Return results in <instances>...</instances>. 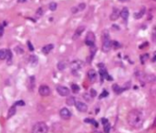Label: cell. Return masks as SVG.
Segmentation results:
<instances>
[{
	"label": "cell",
	"instance_id": "1",
	"mask_svg": "<svg viewBox=\"0 0 156 133\" xmlns=\"http://www.w3.org/2000/svg\"><path fill=\"white\" fill-rule=\"evenodd\" d=\"M127 121L129 125L133 128H141L144 122L142 112L138 110H131L127 116Z\"/></svg>",
	"mask_w": 156,
	"mask_h": 133
},
{
	"label": "cell",
	"instance_id": "2",
	"mask_svg": "<svg viewBox=\"0 0 156 133\" xmlns=\"http://www.w3.org/2000/svg\"><path fill=\"white\" fill-rule=\"evenodd\" d=\"M48 127L45 122L39 121L37 122L32 128V133H47Z\"/></svg>",
	"mask_w": 156,
	"mask_h": 133
},
{
	"label": "cell",
	"instance_id": "3",
	"mask_svg": "<svg viewBox=\"0 0 156 133\" xmlns=\"http://www.w3.org/2000/svg\"><path fill=\"white\" fill-rule=\"evenodd\" d=\"M111 41L110 39V36L109 33L106 32L103 36V38H102V50L104 52H108L111 49Z\"/></svg>",
	"mask_w": 156,
	"mask_h": 133
},
{
	"label": "cell",
	"instance_id": "4",
	"mask_svg": "<svg viewBox=\"0 0 156 133\" xmlns=\"http://www.w3.org/2000/svg\"><path fill=\"white\" fill-rule=\"evenodd\" d=\"M85 44L89 46H94L95 44V35L93 32H89L85 38Z\"/></svg>",
	"mask_w": 156,
	"mask_h": 133
},
{
	"label": "cell",
	"instance_id": "5",
	"mask_svg": "<svg viewBox=\"0 0 156 133\" xmlns=\"http://www.w3.org/2000/svg\"><path fill=\"white\" fill-rule=\"evenodd\" d=\"M82 67H83V62H82L81 60H79V59L73 61L72 63L70 64V69H72L73 73H75L78 70H80Z\"/></svg>",
	"mask_w": 156,
	"mask_h": 133
},
{
	"label": "cell",
	"instance_id": "6",
	"mask_svg": "<svg viewBox=\"0 0 156 133\" xmlns=\"http://www.w3.org/2000/svg\"><path fill=\"white\" fill-rule=\"evenodd\" d=\"M38 93L40 94L42 97H47V96L50 95L51 90H50V88H49L48 86H47V85H42V86H40L39 88H38Z\"/></svg>",
	"mask_w": 156,
	"mask_h": 133
},
{
	"label": "cell",
	"instance_id": "7",
	"mask_svg": "<svg viewBox=\"0 0 156 133\" xmlns=\"http://www.w3.org/2000/svg\"><path fill=\"white\" fill-rule=\"evenodd\" d=\"M59 116H60V118H61L62 119L67 120V119H70V117H71V112H70L67 108H63V109H61L60 111H59Z\"/></svg>",
	"mask_w": 156,
	"mask_h": 133
},
{
	"label": "cell",
	"instance_id": "8",
	"mask_svg": "<svg viewBox=\"0 0 156 133\" xmlns=\"http://www.w3.org/2000/svg\"><path fill=\"white\" fill-rule=\"evenodd\" d=\"M57 91L62 97H68L69 95V89L65 86H58L57 87Z\"/></svg>",
	"mask_w": 156,
	"mask_h": 133
},
{
	"label": "cell",
	"instance_id": "9",
	"mask_svg": "<svg viewBox=\"0 0 156 133\" xmlns=\"http://www.w3.org/2000/svg\"><path fill=\"white\" fill-rule=\"evenodd\" d=\"M75 106L77 108V110H79L80 112H87V110H88V106L85 103L81 102V101L75 102Z\"/></svg>",
	"mask_w": 156,
	"mask_h": 133
},
{
	"label": "cell",
	"instance_id": "10",
	"mask_svg": "<svg viewBox=\"0 0 156 133\" xmlns=\"http://www.w3.org/2000/svg\"><path fill=\"white\" fill-rule=\"evenodd\" d=\"M119 17H120V10L117 7H114L112 12H111V14H110V20L115 21V20H117L119 18Z\"/></svg>",
	"mask_w": 156,
	"mask_h": 133
},
{
	"label": "cell",
	"instance_id": "11",
	"mask_svg": "<svg viewBox=\"0 0 156 133\" xmlns=\"http://www.w3.org/2000/svg\"><path fill=\"white\" fill-rule=\"evenodd\" d=\"M129 14H130V12H129V9H128V7H123L122 8V10L120 12V16H121V18L124 20V21H126L129 18Z\"/></svg>",
	"mask_w": 156,
	"mask_h": 133
},
{
	"label": "cell",
	"instance_id": "12",
	"mask_svg": "<svg viewBox=\"0 0 156 133\" xmlns=\"http://www.w3.org/2000/svg\"><path fill=\"white\" fill-rule=\"evenodd\" d=\"M88 77H89L90 80L94 82V81L96 80V78H97V72H96V70L95 69L89 70V72H88Z\"/></svg>",
	"mask_w": 156,
	"mask_h": 133
},
{
	"label": "cell",
	"instance_id": "13",
	"mask_svg": "<svg viewBox=\"0 0 156 133\" xmlns=\"http://www.w3.org/2000/svg\"><path fill=\"white\" fill-rule=\"evenodd\" d=\"M53 48H54V45L53 44H48V45H47L42 48V52L44 54H48Z\"/></svg>",
	"mask_w": 156,
	"mask_h": 133
},
{
	"label": "cell",
	"instance_id": "14",
	"mask_svg": "<svg viewBox=\"0 0 156 133\" xmlns=\"http://www.w3.org/2000/svg\"><path fill=\"white\" fill-rule=\"evenodd\" d=\"M144 13H145V7H142V9L140 11L134 14V18H136V19H140V18H142L143 17Z\"/></svg>",
	"mask_w": 156,
	"mask_h": 133
},
{
	"label": "cell",
	"instance_id": "15",
	"mask_svg": "<svg viewBox=\"0 0 156 133\" xmlns=\"http://www.w3.org/2000/svg\"><path fill=\"white\" fill-rule=\"evenodd\" d=\"M84 29H85V27H79V28H77V30H76L74 36H73V38H78V37L81 35V33L83 32Z\"/></svg>",
	"mask_w": 156,
	"mask_h": 133
},
{
	"label": "cell",
	"instance_id": "16",
	"mask_svg": "<svg viewBox=\"0 0 156 133\" xmlns=\"http://www.w3.org/2000/svg\"><path fill=\"white\" fill-rule=\"evenodd\" d=\"M16 111H17V109H16V106L14 105V106H12L11 108L9 109L8 110V113H7V119H10L11 117L16 114Z\"/></svg>",
	"mask_w": 156,
	"mask_h": 133
},
{
	"label": "cell",
	"instance_id": "17",
	"mask_svg": "<svg viewBox=\"0 0 156 133\" xmlns=\"http://www.w3.org/2000/svg\"><path fill=\"white\" fill-rule=\"evenodd\" d=\"M7 50L8 49H0V60L6 59V55H7Z\"/></svg>",
	"mask_w": 156,
	"mask_h": 133
},
{
	"label": "cell",
	"instance_id": "18",
	"mask_svg": "<svg viewBox=\"0 0 156 133\" xmlns=\"http://www.w3.org/2000/svg\"><path fill=\"white\" fill-rule=\"evenodd\" d=\"M75 98H73V97H69V98L67 99V101H66V103L67 105H69V106H73V105L75 104Z\"/></svg>",
	"mask_w": 156,
	"mask_h": 133
},
{
	"label": "cell",
	"instance_id": "19",
	"mask_svg": "<svg viewBox=\"0 0 156 133\" xmlns=\"http://www.w3.org/2000/svg\"><path fill=\"white\" fill-rule=\"evenodd\" d=\"M30 63H31V65L32 66H36L37 64H38V58L36 57V56H31L30 57Z\"/></svg>",
	"mask_w": 156,
	"mask_h": 133
},
{
	"label": "cell",
	"instance_id": "20",
	"mask_svg": "<svg viewBox=\"0 0 156 133\" xmlns=\"http://www.w3.org/2000/svg\"><path fill=\"white\" fill-rule=\"evenodd\" d=\"M57 7H58V5H57L56 2H51V3L49 4V6H48V8H49L51 11H55V10L57 9Z\"/></svg>",
	"mask_w": 156,
	"mask_h": 133
},
{
	"label": "cell",
	"instance_id": "21",
	"mask_svg": "<svg viewBox=\"0 0 156 133\" xmlns=\"http://www.w3.org/2000/svg\"><path fill=\"white\" fill-rule=\"evenodd\" d=\"M71 89H72L73 93H78L80 91V87L77 84H72L71 85Z\"/></svg>",
	"mask_w": 156,
	"mask_h": 133
},
{
	"label": "cell",
	"instance_id": "22",
	"mask_svg": "<svg viewBox=\"0 0 156 133\" xmlns=\"http://www.w3.org/2000/svg\"><path fill=\"white\" fill-rule=\"evenodd\" d=\"M147 59H149V55L148 54H144V55L141 56V62L142 64H144Z\"/></svg>",
	"mask_w": 156,
	"mask_h": 133
},
{
	"label": "cell",
	"instance_id": "23",
	"mask_svg": "<svg viewBox=\"0 0 156 133\" xmlns=\"http://www.w3.org/2000/svg\"><path fill=\"white\" fill-rule=\"evenodd\" d=\"M42 15H43V9H42V7H39L36 12V17L37 18H41Z\"/></svg>",
	"mask_w": 156,
	"mask_h": 133
},
{
	"label": "cell",
	"instance_id": "24",
	"mask_svg": "<svg viewBox=\"0 0 156 133\" xmlns=\"http://www.w3.org/2000/svg\"><path fill=\"white\" fill-rule=\"evenodd\" d=\"M85 122H89V123H91V124H93L95 127L97 128L99 126V124H98V122L97 121H95L94 119H85Z\"/></svg>",
	"mask_w": 156,
	"mask_h": 133
},
{
	"label": "cell",
	"instance_id": "25",
	"mask_svg": "<svg viewBox=\"0 0 156 133\" xmlns=\"http://www.w3.org/2000/svg\"><path fill=\"white\" fill-rule=\"evenodd\" d=\"M58 69L59 70H63L66 69V67H67V65L65 64V62H59L58 65Z\"/></svg>",
	"mask_w": 156,
	"mask_h": 133
},
{
	"label": "cell",
	"instance_id": "26",
	"mask_svg": "<svg viewBox=\"0 0 156 133\" xmlns=\"http://www.w3.org/2000/svg\"><path fill=\"white\" fill-rule=\"evenodd\" d=\"M110 125L109 123L105 124L104 125V131H105V133H110Z\"/></svg>",
	"mask_w": 156,
	"mask_h": 133
},
{
	"label": "cell",
	"instance_id": "27",
	"mask_svg": "<svg viewBox=\"0 0 156 133\" xmlns=\"http://www.w3.org/2000/svg\"><path fill=\"white\" fill-rule=\"evenodd\" d=\"M77 7H78L79 11L84 10V9H85V7H86V4H85V3H81V4H80V5L77 6Z\"/></svg>",
	"mask_w": 156,
	"mask_h": 133
},
{
	"label": "cell",
	"instance_id": "28",
	"mask_svg": "<svg viewBox=\"0 0 156 133\" xmlns=\"http://www.w3.org/2000/svg\"><path fill=\"white\" fill-rule=\"evenodd\" d=\"M24 105H25V102L23 100H19V101H17L15 103V106H24Z\"/></svg>",
	"mask_w": 156,
	"mask_h": 133
},
{
	"label": "cell",
	"instance_id": "29",
	"mask_svg": "<svg viewBox=\"0 0 156 133\" xmlns=\"http://www.w3.org/2000/svg\"><path fill=\"white\" fill-rule=\"evenodd\" d=\"M28 48L30 51H33V50H34V47H33V46H32V44H31L30 41H28Z\"/></svg>",
	"mask_w": 156,
	"mask_h": 133
},
{
	"label": "cell",
	"instance_id": "30",
	"mask_svg": "<svg viewBox=\"0 0 156 133\" xmlns=\"http://www.w3.org/2000/svg\"><path fill=\"white\" fill-rule=\"evenodd\" d=\"M108 94H109V93H108V91H107V90H104L103 93L100 95L99 98H104V97H107V96H108Z\"/></svg>",
	"mask_w": 156,
	"mask_h": 133
},
{
	"label": "cell",
	"instance_id": "31",
	"mask_svg": "<svg viewBox=\"0 0 156 133\" xmlns=\"http://www.w3.org/2000/svg\"><path fill=\"white\" fill-rule=\"evenodd\" d=\"M71 11H72L73 14H75V13H77V12H79V9H78V7H77V6H74V7H72V8H71Z\"/></svg>",
	"mask_w": 156,
	"mask_h": 133
},
{
	"label": "cell",
	"instance_id": "32",
	"mask_svg": "<svg viewBox=\"0 0 156 133\" xmlns=\"http://www.w3.org/2000/svg\"><path fill=\"white\" fill-rule=\"evenodd\" d=\"M15 50H16V51H19V54H22V53H23V49H22V48H20V47H19V46H17V47H16V48H15Z\"/></svg>",
	"mask_w": 156,
	"mask_h": 133
},
{
	"label": "cell",
	"instance_id": "33",
	"mask_svg": "<svg viewBox=\"0 0 156 133\" xmlns=\"http://www.w3.org/2000/svg\"><path fill=\"white\" fill-rule=\"evenodd\" d=\"M101 122H102V124H103V125L107 124V123H109V122H108V119H101Z\"/></svg>",
	"mask_w": 156,
	"mask_h": 133
},
{
	"label": "cell",
	"instance_id": "34",
	"mask_svg": "<svg viewBox=\"0 0 156 133\" xmlns=\"http://www.w3.org/2000/svg\"><path fill=\"white\" fill-rule=\"evenodd\" d=\"M3 32H4V28L2 26H0V37L3 35Z\"/></svg>",
	"mask_w": 156,
	"mask_h": 133
},
{
	"label": "cell",
	"instance_id": "35",
	"mask_svg": "<svg viewBox=\"0 0 156 133\" xmlns=\"http://www.w3.org/2000/svg\"><path fill=\"white\" fill-rule=\"evenodd\" d=\"M18 2H20V3H22V2H26V0H18Z\"/></svg>",
	"mask_w": 156,
	"mask_h": 133
},
{
	"label": "cell",
	"instance_id": "36",
	"mask_svg": "<svg viewBox=\"0 0 156 133\" xmlns=\"http://www.w3.org/2000/svg\"><path fill=\"white\" fill-rule=\"evenodd\" d=\"M121 1H124V0H121Z\"/></svg>",
	"mask_w": 156,
	"mask_h": 133
}]
</instances>
